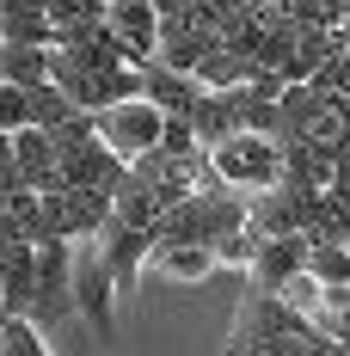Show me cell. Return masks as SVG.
<instances>
[{
  "instance_id": "6da1fadb",
  "label": "cell",
  "mask_w": 350,
  "mask_h": 356,
  "mask_svg": "<svg viewBox=\"0 0 350 356\" xmlns=\"http://www.w3.org/2000/svg\"><path fill=\"white\" fill-rule=\"evenodd\" d=\"M228 350H234V356H338V344H332L319 325L301 320L277 289L252 283V295H246L240 314H234Z\"/></svg>"
},
{
  "instance_id": "7a4b0ae2",
  "label": "cell",
  "mask_w": 350,
  "mask_h": 356,
  "mask_svg": "<svg viewBox=\"0 0 350 356\" xmlns=\"http://www.w3.org/2000/svg\"><path fill=\"white\" fill-rule=\"evenodd\" d=\"M203 154H209V172L221 178V184L246 191V197L283 178V166H277V136H252V129H234V136L209 142Z\"/></svg>"
},
{
  "instance_id": "3957f363",
  "label": "cell",
  "mask_w": 350,
  "mask_h": 356,
  "mask_svg": "<svg viewBox=\"0 0 350 356\" xmlns=\"http://www.w3.org/2000/svg\"><path fill=\"white\" fill-rule=\"evenodd\" d=\"M74 314L99 338H117V277H111L99 240H74Z\"/></svg>"
},
{
  "instance_id": "277c9868",
  "label": "cell",
  "mask_w": 350,
  "mask_h": 356,
  "mask_svg": "<svg viewBox=\"0 0 350 356\" xmlns=\"http://www.w3.org/2000/svg\"><path fill=\"white\" fill-rule=\"evenodd\" d=\"M160 117H166V111L154 105L148 92H136V99L99 105L93 111V129H99V142H105L117 160H136V154H148V147L160 142Z\"/></svg>"
},
{
  "instance_id": "5b68a950",
  "label": "cell",
  "mask_w": 350,
  "mask_h": 356,
  "mask_svg": "<svg viewBox=\"0 0 350 356\" xmlns=\"http://www.w3.org/2000/svg\"><path fill=\"white\" fill-rule=\"evenodd\" d=\"M74 240L62 234H49V240H37V295H31V320L49 332V325L62 320L74 307Z\"/></svg>"
},
{
  "instance_id": "8992f818",
  "label": "cell",
  "mask_w": 350,
  "mask_h": 356,
  "mask_svg": "<svg viewBox=\"0 0 350 356\" xmlns=\"http://www.w3.org/2000/svg\"><path fill=\"white\" fill-rule=\"evenodd\" d=\"M215 43H221V31H215V25H203L191 6H184V13H160V31H154V62L191 74V68L215 49Z\"/></svg>"
},
{
  "instance_id": "52a82bcc",
  "label": "cell",
  "mask_w": 350,
  "mask_h": 356,
  "mask_svg": "<svg viewBox=\"0 0 350 356\" xmlns=\"http://www.w3.org/2000/svg\"><path fill=\"white\" fill-rule=\"evenodd\" d=\"M93 240H99L111 277H117V295H136L141 270H148V246H154V234H148V227H136V221H123V215H111Z\"/></svg>"
},
{
  "instance_id": "ba28073f",
  "label": "cell",
  "mask_w": 350,
  "mask_h": 356,
  "mask_svg": "<svg viewBox=\"0 0 350 356\" xmlns=\"http://www.w3.org/2000/svg\"><path fill=\"white\" fill-rule=\"evenodd\" d=\"M105 25L117 31V43H123V62H129V68H141V62L154 56V31H160L154 0H105Z\"/></svg>"
},
{
  "instance_id": "9c48e42d",
  "label": "cell",
  "mask_w": 350,
  "mask_h": 356,
  "mask_svg": "<svg viewBox=\"0 0 350 356\" xmlns=\"http://www.w3.org/2000/svg\"><path fill=\"white\" fill-rule=\"evenodd\" d=\"M301 264H308V234H264L258 252H252V264H246V277L258 289H283Z\"/></svg>"
},
{
  "instance_id": "30bf717a",
  "label": "cell",
  "mask_w": 350,
  "mask_h": 356,
  "mask_svg": "<svg viewBox=\"0 0 350 356\" xmlns=\"http://www.w3.org/2000/svg\"><path fill=\"white\" fill-rule=\"evenodd\" d=\"M148 270H160V277H173V283H203L221 264H215L209 240H154V246H148Z\"/></svg>"
},
{
  "instance_id": "8fae6325",
  "label": "cell",
  "mask_w": 350,
  "mask_h": 356,
  "mask_svg": "<svg viewBox=\"0 0 350 356\" xmlns=\"http://www.w3.org/2000/svg\"><path fill=\"white\" fill-rule=\"evenodd\" d=\"M141 92L166 111V117H191V105H197V80L178 74V68H166V62H154V56L141 62Z\"/></svg>"
},
{
  "instance_id": "7c38bea8",
  "label": "cell",
  "mask_w": 350,
  "mask_h": 356,
  "mask_svg": "<svg viewBox=\"0 0 350 356\" xmlns=\"http://www.w3.org/2000/svg\"><path fill=\"white\" fill-rule=\"evenodd\" d=\"M13 160H19V172H25L31 191H49V184H56V147H49V129H37V123L13 129Z\"/></svg>"
},
{
  "instance_id": "4fadbf2b",
  "label": "cell",
  "mask_w": 350,
  "mask_h": 356,
  "mask_svg": "<svg viewBox=\"0 0 350 356\" xmlns=\"http://www.w3.org/2000/svg\"><path fill=\"white\" fill-rule=\"evenodd\" d=\"M160 209H166V197H160L141 172H123V178H117V191H111V215H123V221H136V227L154 234Z\"/></svg>"
},
{
  "instance_id": "5bb4252c",
  "label": "cell",
  "mask_w": 350,
  "mask_h": 356,
  "mask_svg": "<svg viewBox=\"0 0 350 356\" xmlns=\"http://www.w3.org/2000/svg\"><path fill=\"white\" fill-rule=\"evenodd\" d=\"M332 56V25H289V62H283V80H308Z\"/></svg>"
},
{
  "instance_id": "9a60e30c",
  "label": "cell",
  "mask_w": 350,
  "mask_h": 356,
  "mask_svg": "<svg viewBox=\"0 0 350 356\" xmlns=\"http://www.w3.org/2000/svg\"><path fill=\"white\" fill-rule=\"evenodd\" d=\"M0 80H13V86L49 80V43H0Z\"/></svg>"
},
{
  "instance_id": "2e32d148",
  "label": "cell",
  "mask_w": 350,
  "mask_h": 356,
  "mask_svg": "<svg viewBox=\"0 0 350 356\" xmlns=\"http://www.w3.org/2000/svg\"><path fill=\"white\" fill-rule=\"evenodd\" d=\"M301 270L332 283V289H350V246L344 240H308V264Z\"/></svg>"
},
{
  "instance_id": "e0dca14e",
  "label": "cell",
  "mask_w": 350,
  "mask_h": 356,
  "mask_svg": "<svg viewBox=\"0 0 350 356\" xmlns=\"http://www.w3.org/2000/svg\"><path fill=\"white\" fill-rule=\"evenodd\" d=\"M246 62H252V56H234L228 43H215L209 56L191 68V80H197V86H209V92H221V86H240V80H246Z\"/></svg>"
},
{
  "instance_id": "ac0fdd59",
  "label": "cell",
  "mask_w": 350,
  "mask_h": 356,
  "mask_svg": "<svg viewBox=\"0 0 350 356\" xmlns=\"http://www.w3.org/2000/svg\"><path fill=\"white\" fill-rule=\"evenodd\" d=\"M25 92H31V123H37V129H62L74 111H80L56 80H37V86H25Z\"/></svg>"
},
{
  "instance_id": "d6986e66",
  "label": "cell",
  "mask_w": 350,
  "mask_h": 356,
  "mask_svg": "<svg viewBox=\"0 0 350 356\" xmlns=\"http://www.w3.org/2000/svg\"><path fill=\"white\" fill-rule=\"evenodd\" d=\"M49 350V338H43V325L31 314H6L0 320V356H43Z\"/></svg>"
},
{
  "instance_id": "ffe728a7",
  "label": "cell",
  "mask_w": 350,
  "mask_h": 356,
  "mask_svg": "<svg viewBox=\"0 0 350 356\" xmlns=\"http://www.w3.org/2000/svg\"><path fill=\"white\" fill-rule=\"evenodd\" d=\"M49 13H0V43H49Z\"/></svg>"
},
{
  "instance_id": "44dd1931",
  "label": "cell",
  "mask_w": 350,
  "mask_h": 356,
  "mask_svg": "<svg viewBox=\"0 0 350 356\" xmlns=\"http://www.w3.org/2000/svg\"><path fill=\"white\" fill-rule=\"evenodd\" d=\"M43 13H49V25L62 31V25H93V19H105V0H49Z\"/></svg>"
},
{
  "instance_id": "7402d4cb",
  "label": "cell",
  "mask_w": 350,
  "mask_h": 356,
  "mask_svg": "<svg viewBox=\"0 0 350 356\" xmlns=\"http://www.w3.org/2000/svg\"><path fill=\"white\" fill-rule=\"evenodd\" d=\"M25 123H31V92L13 86V80H0V129L13 136V129H25Z\"/></svg>"
},
{
  "instance_id": "603a6c76",
  "label": "cell",
  "mask_w": 350,
  "mask_h": 356,
  "mask_svg": "<svg viewBox=\"0 0 350 356\" xmlns=\"http://www.w3.org/2000/svg\"><path fill=\"white\" fill-rule=\"evenodd\" d=\"M160 147H166V154H197V129H191V117H160Z\"/></svg>"
},
{
  "instance_id": "cb8c5ba5",
  "label": "cell",
  "mask_w": 350,
  "mask_h": 356,
  "mask_svg": "<svg viewBox=\"0 0 350 356\" xmlns=\"http://www.w3.org/2000/svg\"><path fill=\"white\" fill-rule=\"evenodd\" d=\"M19 184H25V172H19L13 147H6V154H0V197H6V191H19Z\"/></svg>"
},
{
  "instance_id": "d4e9b609",
  "label": "cell",
  "mask_w": 350,
  "mask_h": 356,
  "mask_svg": "<svg viewBox=\"0 0 350 356\" xmlns=\"http://www.w3.org/2000/svg\"><path fill=\"white\" fill-rule=\"evenodd\" d=\"M332 344H338V356H350V301H344V314H338V325H332Z\"/></svg>"
},
{
  "instance_id": "484cf974",
  "label": "cell",
  "mask_w": 350,
  "mask_h": 356,
  "mask_svg": "<svg viewBox=\"0 0 350 356\" xmlns=\"http://www.w3.org/2000/svg\"><path fill=\"white\" fill-rule=\"evenodd\" d=\"M49 0H0V13H43Z\"/></svg>"
},
{
  "instance_id": "4316f807",
  "label": "cell",
  "mask_w": 350,
  "mask_h": 356,
  "mask_svg": "<svg viewBox=\"0 0 350 356\" xmlns=\"http://www.w3.org/2000/svg\"><path fill=\"white\" fill-rule=\"evenodd\" d=\"M191 0H154V13H184Z\"/></svg>"
},
{
  "instance_id": "83f0119b",
  "label": "cell",
  "mask_w": 350,
  "mask_h": 356,
  "mask_svg": "<svg viewBox=\"0 0 350 356\" xmlns=\"http://www.w3.org/2000/svg\"><path fill=\"white\" fill-rule=\"evenodd\" d=\"M338 19H350V0H338Z\"/></svg>"
},
{
  "instance_id": "f1b7e54d",
  "label": "cell",
  "mask_w": 350,
  "mask_h": 356,
  "mask_svg": "<svg viewBox=\"0 0 350 356\" xmlns=\"http://www.w3.org/2000/svg\"><path fill=\"white\" fill-rule=\"evenodd\" d=\"M0 320H6V289H0Z\"/></svg>"
},
{
  "instance_id": "f546056e",
  "label": "cell",
  "mask_w": 350,
  "mask_h": 356,
  "mask_svg": "<svg viewBox=\"0 0 350 356\" xmlns=\"http://www.w3.org/2000/svg\"><path fill=\"white\" fill-rule=\"evenodd\" d=\"M344 246H350V234H344Z\"/></svg>"
}]
</instances>
